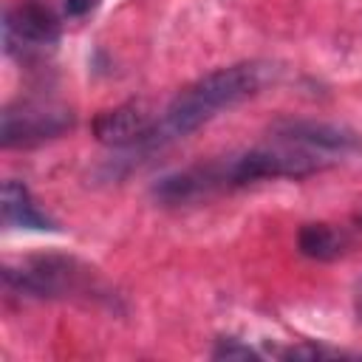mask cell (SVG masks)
<instances>
[{"label": "cell", "instance_id": "obj_1", "mask_svg": "<svg viewBox=\"0 0 362 362\" xmlns=\"http://www.w3.org/2000/svg\"><path fill=\"white\" fill-rule=\"evenodd\" d=\"M334 158L274 136L272 144L206 158L192 167L175 170L153 187V195L161 206H192L266 178H308L314 173L328 170Z\"/></svg>", "mask_w": 362, "mask_h": 362}, {"label": "cell", "instance_id": "obj_2", "mask_svg": "<svg viewBox=\"0 0 362 362\" xmlns=\"http://www.w3.org/2000/svg\"><path fill=\"white\" fill-rule=\"evenodd\" d=\"M272 76H274V68L266 62H235L195 79L181 93H175V99L161 110L153 147L189 136L218 113L260 93V88Z\"/></svg>", "mask_w": 362, "mask_h": 362}, {"label": "cell", "instance_id": "obj_3", "mask_svg": "<svg viewBox=\"0 0 362 362\" xmlns=\"http://www.w3.org/2000/svg\"><path fill=\"white\" fill-rule=\"evenodd\" d=\"M6 294L37 300H110L96 269L71 255H34L17 266H3Z\"/></svg>", "mask_w": 362, "mask_h": 362}, {"label": "cell", "instance_id": "obj_4", "mask_svg": "<svg viewBox=\"0 0 362 362\" xmlns=\"http://www.w3.org/2000/svg\"><path fill=\"white\" fill-rule=\"evenodd\" d=\"M59 42V23L40 0H20L6 8L3 45L20 62H42Z\"/></svg>", "mask_w": 362, "mask_h": 362}, {"label": "cell", "instance_id": "obj_5", "mask_svg": "<svg viewBox=\"0 0 362 362\" xmlns=\"http://www.w3.org/2000/svg\"><path fill=\"white\" fill-rule=\"evenodd\" d=\"M74 127V110L54 99H17L3 110V147H34Z\"/></svg>", "mask_w": 362, "mask_h": 362}, {"label": "cell", "instance_id": "obj_6", "mask_svg": "<svg viewBox=\"0 0 362 362\" xmlns=\"http://www.w3.org/2000/svg\"><path fill=\"white\" fill-rule=\"evenodd\" d=\"M158 113L144 102H124L93 119V136L107 147H153Z\"/></svg>", "mask_w": 362, "mask_h": 362}, {"label": "cell", "instance_id": "obj_7", "mask_svg": "<svg viewBox=\"0 0 362 362\" xmlns=\"http://www.w3.org/2000/svg\"><path fill=\"white\" fill-rule=\"evenodd\" d=\"M274 136L294 141V144H303L308 150H317L334 161L339 156H348V153L362 147L356 133L337 127V124H325V122H283L274 127Z\"/></svg>", "mask_w": 362, "mask_h": 362}, {"label": "cell", "instance_id": "obj_8", "mask_svg": "<svg viewBox=\"0 0 362 362\" xmlns=\"http://www.w3.org/2000/svg\"><path fill=\"white\" fill-rule=\"evenodd\" d=\"M0 212H3V223L6 226H14V229H37V232H54L59 229L54 223V218H48L37 201L31 198L28 187L23 181H14L8 178L3 184V198H0Z\"/></svg>", "mask_w": 362, "mask_h": 362}, {"label": "cell", "instance_id": "obj_9", "mask_svg": "<svg viewBox=\"0 0 362 362\" xmlns=\"http://www.w3.org/2000/svg\"><path fill=\"white\" fill-rule=\"evenodd\" d=\"M297 246L311 260H337L351 246V232L334 223H303L297 232Z\"/></svg>", "mask_w": 362, "mask_h": 362}, {"label": "cell", "instance_id": "obj_10", "mask_svg": "<svg viewBox=\"0 0 362 362\" xmlns=\"http://www.w3.org/2000/svg\"><path fill=\"white\" fill-rule=\"evenodd\" d=\"M212 356L215 359H249V356H255V351L249 345H240V339H235V337H223V339H218Z\"/></svg>", "mask_w": 362, "mask_h": 362}, {"label": "cell", "instance_id": "obj_11", "mask_svg": "<svg viewBox=\"0 0 362 362\" xmlns=\"http://www.w3.org/2000/svg\"><path fill=\"white\" fill-rule=\"evenodd\" d=\"M99 3H102V0H65L62 6H65V14H68V17L79 20V17H88L90 11H96Z\"/></svg>", "mask_w": 362, "mask_h": 362}, {"label": "cell", "instance_id": "obj_12", "mask_svg": "<svg viewBox=\"0 0 362 362\" xmlns=\"http://www.w3.org/2000/svg\"><path fill=\"white\" fill-rule=\"evenodd\" d=\"M354 300H356V314H359V320H362V280L356 283V294H354Z\"/></svg>", "mask_w": 362, "mask_h": 362}]
</instances>
